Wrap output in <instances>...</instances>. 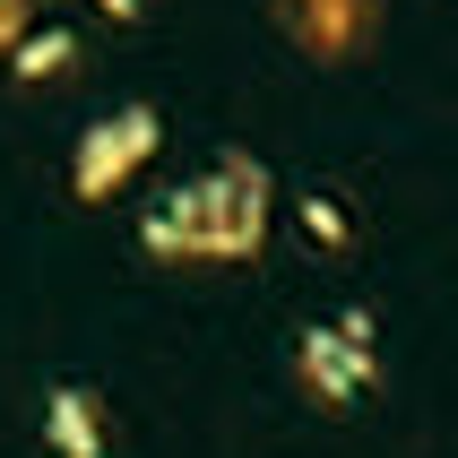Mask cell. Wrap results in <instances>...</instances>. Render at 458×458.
Wrapping results in <instances>:
<instances>
[{
  "instance_id": "obj_1",
  "label": "cell",
  "mask_w": 458,
  "mask_h": 458,
  "mask_svg": "<svg viewBox=\"0 0 458 458\" xmlns=\"http://www.w3.org/2000/svg\"><path fill=\"white\" fill-rule=\"evenodd\" d=\"M268 242V174L233 148L208 174L174 182L165 199L139 216V251L182 259V268H216V259H251Z\"/></svg>"
},
{
  "instance_id": "obj_2",
  "label": "cell",
  "mask_w": 458,
  "mask_h": 458,
  "mask_svg": "<svg viewBox=\"0 0 458 458\" xmlns=\"http://www.w3.org/2000/svg\"><path fill=\"white\" fill-rule=\"evenodd\" d=\"M294 381H303V398H320V407H355L363 389L381 381V337H372V311L346 303L337 320H303L294 329Z\"/></svg>"
},
{
  "instance_id": "obj_3",
  "label": "cell",
  "mask_w": 458,
  "mask_h": 458,
  "mask_svg": "<svg viewBox=\"0 0 458 458\" xmlns=\"http://www.w3.org/2000/svg\"><path fill=\"white\" fill-rule=\"evenodd\" d=\"M156 139H165L156 104H122V113H104V122L78 139V156H70V191H78V199H113V191L156 156Z\"/></svg>"
},
{
  "instance_id": "obj_4",
  "label": "cell",
  "mask_w": 458,
  "mask_h": 458,
  "mask_svg": "<svg viewBox=\"0 0 458 458\" xmlns=\"http://www.w3.org/2000/svg\"><path fill=\"white\" fill-rule=\"evenodd\" d=\"M104 398L87 381H52L44 389V450L52 458H104Z\"/></svg>"
},
{
  "instance_id": "obj_5",
  "label": "cell",
  "mask_w": 458,
  "mask_h": 458,
  "mask_svg": "<svg viewBox=\"0 0 458 458\" xmlns=\"http://www.w3.org/2000/svg\"><path fill=\"white\" fill-rule=\"evenodd\" d=\"M70 61H78V35H61V26H35V35L9 44V70L18 78H52V70H70Z\"/></svg>"
},
{
  "instance_id": "obj_6",
  "label": "cell",
  "mask_w": 458,
  "mask_h": 458,
  "mask_svg": "<svg viewBox=\"0 0 458 458\" xmlns=\"http://www.w3.org/2000/svg\"><path fill=\"white\" fill-rule=\"evenodd\" d=\"M303 233L320 242V251H346V242H355V216H346V199L311 191V199H303Z\"/></svg>"
},
{
  "instance_id": "obj_7",
  "label": "cell",
  "mask_w": 458,
  "mask_h": 458,
  "mask_svg": "<svg viewBox=\"0 0 458 458\" xmlns=\"http://www.w3.org/2000/svg\"><path fill=\"white\" fill-rule=\"evenodd\" d=\"M104 18H139V0H96Z\"/></svg>"
}]
</instances>
